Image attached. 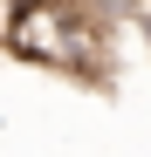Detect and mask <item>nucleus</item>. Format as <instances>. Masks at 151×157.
Here are the masks:
<instances>
[{
  "label": "nucleus",
  "instance_id": "nucleus-1",
  "mask_svg": "<svg viewBox=\"0 0 151 157\" xmlns=\"http://www.w3.org/2000/svg\"><path fill=\"white\" fill-rule=\"evenodd\" d=\"M0 41L41 68H62V75H103L110 68V28L76 14V0H14V21Z\"/></svg>",
  "mask_w": 151,
  "mask_h": 157
}]
</instances>
